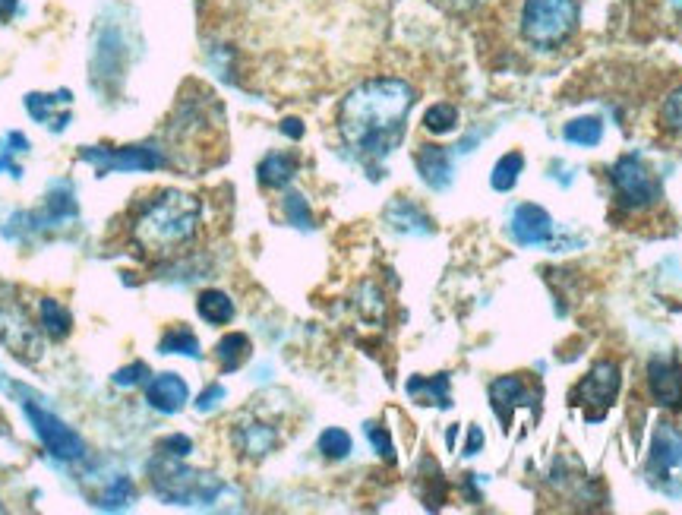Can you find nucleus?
<instances>
[{
  "instance_id": "nucleus-1",
  "label": "nucleus",
  "mask_w": 682,
  "mask_h": 515,
  "mask_svg": "<svg viewBox=\"0 0 682 515\" xmlns=\"http://www.w3.org/2000/svg\"><path fill=\"white\" fill-rule=\"evenodd\" d=\"M417 102V92L408 79L373 76L357 83L338 108V133L345 146L364 158L379 162L405 140L408 114Z\"/></svg>"
},
{
  "instance_id": "nucleus-2",
  "label": "nucleus",
  "mask_w": 682,
  "mask_h": 515,
  "mask_svg": "<svg viewBox=\"0 0 682 515\" xmlns=\"http://www.w3.org/2000/svg\"><path fill=\"white\" fill-rule=\"evenodd\" d=\"M199 215H203V203L193 193L158 190L136 212L130 225L133 241L149 256H171L196 237Z\"/></svg>"
},
{
  "instance_id": "nucleus-3",
  "label": "nucleus",
  "mask_w": 682,
  "mask_h": 515,
  "mask_svg": "<svg viewBox=\"0 0 682 515\" xmlns=\"http://www.w3.org/2000/svg\"><path fill=\"white\" fill-rule=\"evenodd\" d=\"M578 16V0H521L518 29L528 45L540 51H556L575 35Z\"/></svg>"
},
{
  "instance_id": "nucleus-4",
  "label": "nucleus",
  "mask_w": 682,
  "mask_h": 515,
  "mask_svg": "<svg viewBox=\"0 0 682 515\" xmlns=\"http://www.w3.org/2000/svg\"><path fill=\"white\" fill-rule=\"evenodd\" d=\"M149 474H152V490L158 497L177 506L212 503L218 497V490H222V484L212 474L177 465L171 462V455H162V452H155V459L149 462Z\"/></svg>"
},
{
  "instance_id": "nucleus-5",
  "label": "nucleus",
  "mask_w": 682,
  "mask_h": 515,
  "mask_svg": "<svg viewBox=\"0 0 682 515\" xmlns=\"http://www.w3.org/2000/svg\"><path fill=\"white\" fill-rule=\"evenodd\" d=\"M610 184H613L616 206L626 212H645L664 200V184L657 181L641 155L616 158V165L610 168Z\"/></svg>"
},
{
  "instance_id": "nucleus-6",
  "label": "nucleus",
  "mask_w": 682,
  "mask_h": 515,
  "mask_svg": "<svg viewBox=\"0 0 682 515\" xmlns=\"http://www.w3.org/2000/svg\"><path fill=\"white\" fill-rule=\"evenodd\" d=\"M645 474L660 493L682 497V433L673 424H657Z\"/></svg>"
},
{
  "instance_id": "nucleus-7",
  "label": "nucleus",
  "mask_w": 682,
  "mask_h": 515,
  "mask_svg": "<svg viewBox=\"0 0 682 515\" xmlns=\"http://www.w3.org/2000/svg\"><path fill=\"white\" fill-rule=\"evenodd\" d=\"M79 158L95 168L98 177L114 174V171H158L168 168L171 158L158 149L155 143L143 146H124V149H111V146H83Z\"/></svg>"
},
{
  "instance_id": "nucleus-8",
  "label": "nucleus",
  "mask_w": 682,
  "mask_h": 515,
  "mask_svg": "<svg viewBox=\"0 0 682 515\" xmlns=\"http://www.w3.org/2000/svg\"><path fill=\"white\" fill-rule=\"evenodd\" d=\"M23 411H26V418H29V424L35 430V437L42 440V446L54 455V459H60V462H83L89 455L83 437H79L73 427H67L64 421H60L57 414H51L42 405H35L32 399L23 402Z\"/></svg>"
},
{
  "instance_id": "nucleus-9",
  "label": "nucleus",
  "mask_w": 682,
  "mask_h": 515,
  "mask_svg": "<svg viewBox=\"0 0 682 515\" xmlns=\"http://www.w3.org/2000/svg\"><path fill=\"white\" fill-rule=\"evenodd\" d=\"M619 383H623V376H619V364L616 361H597L585 380L575 386L572 402L578 408H585L588 421H604V414L610 411V405L616 402V395H619Z\"/></svg>"
},
{
  "instance_id": "nucleus-10",
  "label": "nucleus",
  "mask_w": 682,
  "mask_h": 515,
  "mask_svg": "<svg viewBox=\"0 0 682 515\" xmlns=\"http://www.w3.org/2000/svg\"><path fill=\"white\" fill-rule=\"evenodd\" d=\"M0 342L10 348L13 358L35 364L42 358V339L29 323L26 310L19 307L16 297H0Z\"/></svg>"
},
{
  "instance_id": "nucleus-11",
  "label": "nucleus",
  "mask_w": 682,
  "mask_h": 515,
  "mask_svg": "<svg viewBox=\"0 0 682 515\" xmlns=\"http://www.w3.org/2000/svg\"><path fill=\"white\" fill-rule=\"evenodd\" d=\"M648 392H651L654 405L682 411V364L676 358H651Z\"/></svg>"
},
{
  "instance_id": "nucleus-12",
  "label": "nucleus",
  "mask_w": 682,
  "mask_h": 515,
  "mask_svg": "<svg viewBox=\"0 0 682 515\" xmlns=\"http://www.w3.org/2000/svg\"><path fill=\"white\" fill-rule=\"evenodd\" d=\"M512 237L521 247H540L553 241V219L544 206L521 203L512 215Z\"/></svg>"
},
{
  "instance_id": "nucleus-13",
  "label": "nucleus",
  "mask_w": 682,
  "mask_h": 515,
  "mask_svg": "<svg viewBox=\"0 0 682 515\" xmlns=\"http://www.w3.org/2000/svg\"><path fill=\"white\" fill-rule=\"evenodd\" d=\"M146 402L158 414H177L190 402V386L180 373H158L146 380Z\"/></svg>"
},
{
  "instance_id": "nucleus-14",
  "label": "nucleus",
  "mask_w": 682,
  "mask_h": 515,
  "mask_svg": "<svg viewBox=\"0 0 682 515\" xmlns=\"http://www.w3.org/2000/svg\"><path fill=\"white\" fill-rule=\"evenodd\" d=\"M67 105H73V92L70 89H60L54 95H42V92H29L26 95L29 117H32V121H38V124H48L54 133H60L70 124V111L57 114V108H67Z\"/></svg>"
},
{
  "instance_id": "nucleus-15",
  "label": "nucleus",
  "mask_w": 682,
  "mask_h": 515,
  "mask_svg": "<svg viewBox=\"0 0 682 515\" xmlns=\"http://www.w3.org/2000/svg\"><path fill=\"white\" fill-rule=\"evenodd\" d=\"M490 402H493V411L499 414V421L512 424V411L518 405H534L531 402V392L525 389V383H521V376H499V380L490 383Z\"/></svg>"
},
{
  "instance_id": "nucleus-16",
  "label": "nucleus",
  "mask_w": 682,
  "mask_h": 515,
  "mask_svg": "<svg viewBox=\"0 0 682 515\" xmlns=\"http://www.w3.org/2000/svg\"><path fill=\"white\" fill-rule=\"evenodd\" d=\"M417 171L424 177V184L433 190H446L452 184V155L443 146H420L417 155Z\"/></svg>"
},
{
  "instance_id": "nucleus-17",
  "label": "nucleus",
  "mask_w": 682,
  "mask_h": 515,
  "mask_svg": "<svg viewBox=\"0 0 682 515\" xmlns=\"http://www.w3.org/2000/svg\"><path fill=\"white\" fill-rule=\"evenodd\" d=\"M234 446L237 452L250 455V459H263L278 446V433L269 424H259V421H247V424H237L234 427Z\"/></svg>"
},
{
  "instance_id": "nucleus-18",
  "label": "nucleus",
  "mask_w": 682,
  "mask_h": 515,
  "mask_svg": "<svg viewBox=\"0 0 682 515\" xmlns=\"http://www.w3.org/2000/svg\"><path fill=\"white\" fill-rule=\"evenodd\" d=\"M297 165H300L297 155H291V152H269L256 168L259 184L269 187V190H282L291 184V177L297 174Z\"/></svg>"
},
{
  "instance_id": "nucleus-19",
  "label": "nucleus",
  "mask_w": 682,
  "mask_h": 515,
  "mask_svg": "<svg viewBox=\"0 0 682 515\" xmlns=\"http://www.w3.org/2000/svg\"><path fill=\"white\" fill-rule=\"evenodd\" d=\"M405 392L420 405H436V408H449L452 395H449V373H436V376H414L408 380Z\"/></svg>"
},
{
  "instance_id": "nucleus-20",
  "label": "nucleus",
  "mask_w": 682,
  "mask_h": 515,
  "mask_svg": "<svg viewBox=\"0 0 682 515\" xmlns=\"http://www.w3.org/2000/svg\"><path fill=\"white\" fill-rule=\"evenodd\" d=\"M38 323H42V332L48 339L64 342L73 332V313L60 304L57 297H42V301H38Z\"/></svg>"
},
{
  "instance_id": "nucleus-21",
  "label": "nucleus",
  "mask_w": 682,
  "mask_h": 515,
  "mask_svg": "<svg viewBox=\"0 0 682 515\" xmlns=\"http://www.w3.org/2000/svg\"><path fill=\"white\" fill-rule=\"evenodd\" d=\"M386 222H389L395 231H401V234H430V231H433V225H430L427 215L420 212L414 203H408V200H395V203L386 209Z\"/></svg>"
},
{
  "instance_id": "nucleus-22",
  "label": "nucleus",
  "mask_w": 682,
  "mask_h": 515,
  "mask_svg": "<svg viewBox=\"0 0 682 515\" xmlns=\"http://www.w3.org/2000/svg\"><path fill=\"white\" fill-rule=\"evenodd\" d=\"M250 351H253V342L247 339V335L244 332H231V335H225V339L215 345V361H218V367H222L225 373H234V370H240V367L247 364Z\"/></svg>"
},
{
  "instance_id": "nucleus-23",
  "label": "nucleus",
  "mask_w": 682,
  "mask_h": 515,
  "mask_svg": "<svg viewBox=\"0 0 682 515\" xmlns=\"http://www.w3.org/2000/svg\"><path fill=\"white\" fill-rule=\"evenodd\" d=\"M196 313L203 316L206 323L212 326H225L234 320V301L218 288H206L203 294L196 297Z\"/></svg>"
},
{
  "instance_id": "nucleus-24",
  "label": "nucleus",
  "mask_w": 682,
  "mask_h": 515,
  "mask_svg": "<svg viewBox=\"0 0 682 515\" xmlns=\"http://www.w3.org/2000/svg\"><path fill=\"white\" fill-rule=\"evenodd\" d=\"M563 136H566L572 146L594 149L600 140H604V124H600L597 117H575V121H569L563 127Z\"/></svg>"
},
{
  "instance_id": "nucleus-25",
  "label": "nucleus",
  "mask_w": 682,
  "mask_h": 515,
  "mask_svg": "<svg viewBox=\"0 0 682 515\" xmlns=\"http://www.w3.org/2000/svg\"><path fill=\"white\" fill-rule=\"evenodd\" d=\"M521 168H525V155H521V152H509V155L499 158L496 168H493V174H490V184H493V190H499V193H509V190H515Z\"/></svg>"
},
{
  "instance_id": "nucleus-26",
  "label": "nucleus",
  "mask_w": 682,
  "mask_h": 515,
  "mask_svg": "<svg viewBox=\"0 0 682 515\" xmlns=\"http://www.w3.org/2000/svg\"><path fill=\"white\" fill-rule=\"evenodd\" d=\"M158 351L162 354H184V358H199V339L187 329V326H174L162 335V342H158Z\"/></svg>"
},
{
  "instance_id": "nucleus-27",
  "label": "nucleus",
  "mask_w": 682,
  "mask_h": 515,
  "mask_svg": "<svg viewBox=\"0 0 682 515\" xmlns=\"http://www.w3.org/2000/svg\"><path fill=\"white\" fill-rule=\"evenodd\" d=\"M660 130H664L673 143L682 146V86L673 89L664 98V105H660Z\"/></svg>"
},
{
  "instance_id": "nucleus-28",
  "label": "nucleus",
  "mask_w": 682,
  "mask_h": 515,
  "mask_svg": "<svg viewBox=\"0 0 682 515\" xmlns=\"http://www.w3.org/2000/svg\"><path fill=\"white\" fill-rule=\"evenodd\" d=\"M424 127L433 133V136H446L458 127V108L449 105V102H439L433 108H427L424 114Z\"/></svg>"
},
{
  "instance_id": "nucleus-29",
  "label": "nucleus",
  "mask_w": 682,
  "mask_h": 515,
  "mask_svg": "<svg viewBox=\"0 0 682 515\" xmlns=\"http://www.w3.org/2000/svg\"><path fill=\"white\" fill-rule=\"evenodd\" d=\"M319 452L326 455V459H348L351 455V449H354V443H351V437L341 427H329V430H323L319 433Z\"/></svg>"
},
{
  "instance_id": "nucleus-30",
  "label": "nucleus",
  "mask_w": 682,
  "mask_h": 515,
  "mask_svg": "<svg viewBox=\"0 0 682 515\" xmlns=\"http://www.w3.org/2000/svg\"><path fill=\"white\" fill-rule=\"evenodd\" d=\"M285 215H288V222H291L294 228H304V231L313 228V215H310L307 200H304L300 193H288V196H285Z\"/></svg>"
},
{
  "instance_id": "nucleus-31",
  "label": "nucleus",
  "mask_w": 682,
  "mask_h": 515,
  "mask_svg": "<svg viewBox=\"0 0 682 515\" xmlns=\"http://www.w3.org/2000/svg\"><path fill=\"white\" fill-rule=\"evenodd\" d=\"M130 500H133V487H130V481H127V478H117L95 503L102 506V509H120V506H127Z\"/></svg>"
},
{
  "instance_id": "nucleus-32",
  "label": "nucleus",
  "mask_w": 682,
  "mask_h": 515,
  "mask_svg": "<svg viewBox=\"0 0 682 515\" xmlns=\"http://www.w3.org/2000/svg\"><path fill=\"white\" fill-rule=\"evenodd\" d=\"M114 386H120V389H133V386H139V383H146L149 380V364L146 361H133L130 367H120L114 376Z\"/></svg>"
},
{
  "instance_id": "nucleus-33",
  "label": "nucleus",
  "mask_w": 682,
  "mask_h": 515,
  "mask_svg": "<svg viewBox=\"0 0 682 515\" xmlns=\"http://www.w3.org/2000/svg\"><path fill=\"white\" fill-rule=\"evenodd\" d=\"M155 452L171 455V459H187V455L193 452V440L184 437V433H171V437H165L162 443H158Z\"/></svg>"
},
{
  "instance_id": "nucleus-34",
  "label": "nucleus",
  "mask_w": 682,
  "mask_h": 515,
  "mask_svg": "<svg viewBox=\"0 0 682 515\" xmlns=\"http://www.w3.org/2000/svg\"><path fill=\"white\" fill-rule=\"evenodd\" d=\"M367 437L373 443V449L383 455L386 462H395V446H392V437H389V430L386 427H379V424H367Z\"/></svg>"
},
{
  "instance_id": "nucleus-35",
  "label": "nucleus",
  "mask_w": 682,
  "mask_h": 515,
  "mask_svg": "<svg viewBox=\"0 0 682 515\" xmlns=\"http://www.w3.org/2000/svg\"><path fill=\"white\" fill-rule=\"evenodd\" d=\"M23 152H29V140L23 133H7L4 140H0V155L4 158H13V155H23Z\"/></svg>"
},
{
  "instance_id": "nucleus-36",
  "label": "nucleus",
  "mask_w": 682,
  "mask_h": 515,
  "mask_svg": "<svg viewBox=\"0 0 682 515\" xmlns=\"http://www.w3.org/2000/svg\"><path fill=\"white\" fill-rule=\"evenodd\" d=\"M222 399H225V386H222V383H212V386L196 399V408H199V411H212Z\"/></svg>"
},
{
  "instance_id": "nucleus-37",
  "label": "nucleus",
  "mask_w": 682,
  "mask_h": 515,
  "mask_svg": "<svg viewBox=\"0 0 682 515\" xmlns=\"http://www.w3.org/2000/svg\"><path fill=\"white\" fill-rule=\"evenodd\" d=\"M480 446H484V430H480V427H471V430H468V443H465V455H477Z\"/></svg>"
},
{
  "instance_id": "nucleus-38",
  "label": "nucleus",
  "mask_w": 682,
  "mask_h": 515,
  "mask_svg": "<svg viewBox=\"0 0 682 515\" xmlns=\"http://www.w3.org/2000/svg\"><path fill=\"white\" fill-rule=\"evenodd\" d=\"M439 4H443L446 10H452V13H468V10H474L480 0H439Z\"/></svg>"
},
{
  "instance_id": "nucleus-39",
  "label": "nucleus",
  "mask_w": 682,
  "mask_h": 515,
  "mask_svg": "<svg viewBox=\"0 0 682 515\" xmlns=\"http://www.w3.org/2000/svg\"><path fill=\"white\" fill-rule=\"evenodd\" d=\"M282 133L288 140H300V136H304V124H300L297 117H288V121H282Z\"/></svg>"
},
{
  "instance_id": "nucleus-40",
  "label": "nucleus",
  "mask_w": 682,
  "mask_h": 515,
  "mask_svg": "<svg viewBox=\"0 0 682 515\" xmlns=\"http://www.w3.org/2000/svg\"><path fill=\"white\" fill-rule=\"evenodd\" d=\"M19 10V0H0V23H10Z\"/></svg>"
},
{
  "instance_id": "nucleus-41",
  "label": "nucleus",
  "mask_w": 682,
  "mask_h": 515,
  "mask_svg": "<svg viewBox=\"0 0 682 515\" xmlns=\"http://www.w3.org/2000/svg\"><path fill=\"white\" fill-rule=\"evenodd\" d=\"M670 4H673V7H676L679 13H682V0H670Z\"/></svg>"
},
{
  "instance_id": "nucleus-42",
  "label": "nucleus",
  "mask_w": 682,
  "mask_h": 515,
  "mask_svg": "<svg viewBox=\"0 0 682 515\" xmlns=\"http://www.w3.org/2000/svg\"><path fill=\"white\" fill-rule=\"evenodd\" d=\"M0 509H4V506H0Z\"/></svg>"
}]
</instances>
